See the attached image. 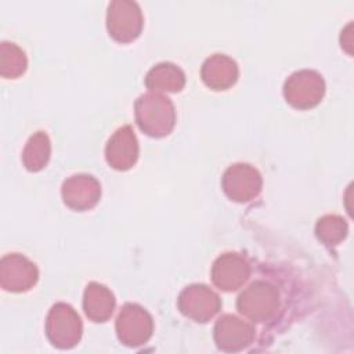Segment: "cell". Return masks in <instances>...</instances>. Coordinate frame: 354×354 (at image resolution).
<instances>
[{
	"label": "cell",
	"instance_id": "obj_5",
	"mask_svg": "<svg viewBox=\"0 0 354 354\" xmlns=\"http://www.w3.org/2000/svg\"><path fill=\"white\" fill-rule=\"evenodd\" d=\"M322 94L324 82L315 72H297L285 84V97L296 108L314 106Z\"/></svg>",
	"mask_w": 354,
	"mask_h": 354
},
{
	"label": "cell",
	"instance_id": "obj_7",
	"mask_svg": "<svg viewBox=\"0 0 354 354\" xmlns=\"http://www.w3.org/2000/svg\"><path fill=\"white\" fill-rule=\"evenodd\" d=\"M180 310L189 318L198 322L210 319L220 307V300L216 293L203 285L187 288L180 296Z\"/></svg>",
	"mask_w": 354,
	"mask_h": 354
},
{
	"label": "cell",
	"instance_id": "obj_13",
	"mask_svg": "<svg viewBox=\"0 0 354 354\" xmlns=\"http://www.w3.org/2000/svg\"><path fill=\"white\" fill-rule=\"evenodd\" d=\"M202 76L209 87H213L214 90H221L235 83L238 69L232 59L217 54L205 62Z\"/></svg>",
	"mask_w": 354,
	"mask_h": 354
},
{
	"label": "cell",
	"instance_id": "obj_14",
	"mask_svg": "<svg viewBox=\"0 0 354 354\" xmlns=\"http://www.w3.org/2000/svg\"><path fill=\"white\" fill-rule=\"evenodd\" d=\"M115 300L112 293L102 285L90 283L84 293V311L95 322L108 319L112 314Z\"/></svg>",
	"mask_w": 354,
	"mask_h": 354
},
{
	"label": "cell",
	"instance_id": "obj_16",
	"mask_svg": "<svg viewBox=\"0 0 354 354\" xmlns=\"http://www.w3.org/2000/svg\"><path fill=\"white\" fill-rule=\"evenodd\" d=\"M183 84L184 75L173 64H159L147 76V86L152 90L177 91Z\"/></svg>",
	"mask_w": 354,
	"mask_h": 354
},
{
	"label": "cell",
	"instance_id": "obj_17",
	"mask_svg": "<svg viewBox=\"0 0 354 354\" xmlns=\"http://www.w3.org/2000/svg\"><path fill=\"white\" fill-rule=\"evenodd\" d=\"M50 156V141L41 131L32 136L24 149V163L29 170H40L48 160Z\"/></svg>",
	"mask_w": 354,
	"mask_h": 354
},
{
	"label": "cell",
	"instance_id": "obj_1",
	"mask_svg": "<svg viewBox=\"0 0 354 354\" xmlns=\"http://www.w3.org/2000/svg\"><path fill=\"white\" fill-rule=\"evenodd\" d=\"M137 120L147 134L165 136L174 124L173 105L159 94L142 95L137 102Z\"/></svg>",
	"mask_w": 354,
	"mask_h": 354
},
{
	"label": "cell",
	"instance_id": "obj_18",
	"mask_svg": "<svg viewBox=\"0 0 354 354\" xmlns=\"http://www.w3.org/2000/svg\"><path fill=\"white\" fill-rule=\"evenodd\" d=\"M26 58L21 48L12 43H1L0 47V73L4 77H17L24 73Z\"/></svg>",
	"mask_w": 354,
	"mask_h": 354
},
{
	"label": "cell",
	"instance_id": "obj_11",
	"mask_svg": "<svg viewBox=\"0 0 354 354\" xmlns=\"http://www.w3.org/2000/svg\"><path fill=\"white\" fill-rule=\"evenodd\" d=\"M249 275L246 261L235 253H225L213 267V281L224 290H234L241 286Z\"/></svg>",
	"mask_w": 354,
	"mask_h": 354
},
{
	"label": "cell",
	"instance_id": "obj_6",
	"mask_svg": "<svg viewBox=\"0 0 354 354\" xmlns=\"http://www.w3.org/2000/svg\"><path fill=\"white\" fill-rule=\"evenodd\" d=\"M37 270L21 254H7L0 263V283L6 290L22 292L35 285Z\"/></svg>",
	"mask_w": 354,
	"mask_h": 354
},
{
	"label": "cell",
	"instance_id": "obj_10",
	"mask_svg": "<svg viewBox=\"0 0 354 354\" xmlns=\"http://www.w3.org/2000/svg\"><path fill=\"white\" fill-rule=\"evenodd\" d=\"M101 189L91 176H73L64 183L62 195L68 206L83 210L97 203Z\"/></svg>",
	"mask_w": 354,
	"mask_h": 354
},
{
	"label": "cell",
	"instance_id": "obj_4",
	"mask_svg": "<svg viewBox=\"0 0 354 354\" xmlns=\"http://www.w3.org/2000/svg\"><path fill=\"white\" fill-rule=\"evenodd\" d=\"M119 340L130 347L144 344L152 333V319L149 314L136 304H127L120 311L116 321Z\"/></svg>",
	"mask_w": 354,
	"mask_h": 354
},
{
	"label": "cell",
	"instance_id": "obj_19",
	"mask_svg": "<svg viewBox=\"0 0 354 354\" xmlns=\"http://www.w3.org/2000/svg\"><path fill=\"white\" fill-rule=\"evenodd\" d=\"M318 236L325 242H337L343 238L346 225L339 217H325L317 225Z\"/></svg>",
	"mask_w": 354,
	"mask_h": 354
},
{
	"label": "cell",
	"instance_id": "obj_2",
	"mask_svg": "<svg viewBox=\"0 0 354 354\" xmlns=\"http://www.w3.org/2000/svg\"><path fill=\"white\" fill-rule=\"evenodd\" d=\"M46 330L50 342L55 347L71 348L80 340L82 322L71 306L59 303L51 308Z\"/></svg>",
	"mask_w": 354,
	"mask_h": 354
},
{
	"label": "cell",
	"instance_id": "obj_8",
	"mask_svg": "<svg viewBox=\"0 0 354 354\" xmlns=\"http://www.w3.org/2000/svg\"><path fill=\"white\" fill-rule=\"evenodd\" d=\"M223 187L231 199L243 202L259 194L261 178L260 174L249 165H235L227 170Z\"/></svg>",
	"mask_w": 354,
	"mask_h": 354
},
{
	"label": "cell",
	"instance_id": "obj_15",
	"mask_svg": "<svg viewBox=\"0 0 354 354\" xmlns=\"http://www.w3.org/2000/svg\"><path fill=\"white\" fill-rule=\"evenodd\" d=\"M108 28L111 35L122 41L134 39L141 29L138 11H111L108 15Z\"/></svg>",
	"mask_w": 354,
	"mask_h": 354
},
{
	"label": "cell",
	"instance_id": "obj_3",
	"mask_svg": "<svg viewBox=\"0 0 354 354\" xmlns=\"http://www.w3.org/2000/svg\"><path fill=\"white\" fill-rule=\"evenodd\" d=\"M238 308L248 318L264 322L278 308V292L268 283L256 282L239 296Z\"/></svg>",
	"mask_w": 354,
	"mask_h": 354
},
{
	"label": "cell",
	"instance_id": "obj_12",
	"mask_svg": "<svg viewBox=\"0 0 354 354\" xmlns=\"http://www.w3.org/2000/svg\"><path fill=\"white\" fill-rule=\"evenodd\" d=\"M137 140L129 126L119 129L106 145V159L115 169L124 170L137 159Z\"/></svg>",
	"mask_w": 354,
	"mask_h": 354
},
{
	"label": "cell",
	"instance_id": "obj_9",
	"mask_svg": "<svg viewBox=\"0 0 354 354\" xmlns=\"http://www.w3.org/2000/svg\"><path fill=\"white\" fill-rule=\"evenodd\" d=\"M253 326L232 315H224L214 328V339L223 351H239L253 340Z\"/></svg>",
	"mask_w": 354,
	"mask_h": 354
}]
</instances>
